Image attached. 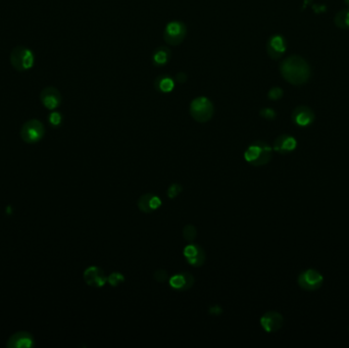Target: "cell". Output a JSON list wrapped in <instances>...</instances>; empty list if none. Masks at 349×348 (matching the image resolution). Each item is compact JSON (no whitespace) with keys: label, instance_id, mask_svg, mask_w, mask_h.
I'll list each match as a JSON object with an SVG mask.
<instances>
[{"label":"cell","instance_id":"obj_6","mask_svg":"<svg viewBox=\"0 0 349 348\" xmlns=\"http://www.w3.org/2000/svg\"><path fill=\"white\" fill-rule=\"evenodd\" d=\"M298 285L305 291H316L320 289L324 283V277L316 270H306L298 276Z\"/></svg>","mask_w":349,"mask_h":348},{"label":"cell","instance_id":"obj_9","mask_svg":"<svg viewBox=\"0 0 349 348\" xmlns=\"http://www.w3.org/2000/svg\"><path fill=\"white\" fill-rule=\"evenodd\" d=\"M40 100L49 111L57 108L62 103V95L56 88L46 87L40 93Z\"/></svg>","mask_w":349,"mask_h":348},{"label":"cell","instance_id":"obj_12","mask_svg":"<svg viewBox=\"0 0 349 348\" xmlns=\"http://www.w3.org/2000/svg\"><path fill=\"white\" fill-rule=\"evenodd\" d=\"M84 280L89 286L99 288L106 283L107 278L100 267L89 266L84 272Z\"/></svg>","mask_w":349,"mask_h":348},{"label":"cell","instance_id":"obj_22","mask_svg":"<svg viewBox=\"0 0 349 348\" xmlns=\"http://www.w3.org/2000/svg\"><path fill=\"white\" fill-rule=\"evenodd\" d=\"M125 281V278L121 273H113L107 278V282L114 287L121 285Z\"/></svg>","mask_w":349,"mask_h":348},{"label":"cell","instance_id":"obj_10","mask_svg":"<svg viewBox=\"0 0 349 348\" xmlns=\"http://www.w3.org/2000/svg\"><path fill=\"white\" fill-rule=\"evenodd\" d=\"M284 324V319L281 314L277 312H267L261 319L263 329L267 333H274L280 330Z\"/></svg>","mask_w":349,"mask_h":348},{"label":"cell","instance_id":"obj_4","mask_svg":"<svg viewBox=\"0 0 349 348\" xmlns=\"http://www.w3.org/2000/svg\"><path fill=\"white\" fill-rule=\"evenodd\" d=\"M190 114L196 122L206 123L213 117L214 105L206 97H197L190 104Z\"/></svg>","mask_w":349,"mask_h":348},{"label":"cell","instance_id":"obj_24","mask_svg":"<svg viewBox=\"0 0 349 348\" xmlns=\"http://www.w3.org/2000/svg\"><path fill=\"white\" fill-rule=\"evenodd\" d=\"M154 279H155V281L156 282H158V283H165L166 280H167V278H168V275H167V273L165 271V270H158V271H156L155 273H154Z\"/></svg>","mask_w":349,"mask_h":348},{"label":"cell","instance_id":"obj_1","mask_svg":"<svg viewBox=\"0 0 349 348\" xmlns=\"http://www.w3.org/2000/svg\"><path fill=\"white\" fill-rule=\"evenodd\" d=\"M280 72L287 82L292 85H303L311 76V68L301 56L293 55L281 63Z\"/></svg>","mask_w":349,"mask_h":348},{"label":"cell","instance_id":"obj_7","mask_svg":"<svg viewBox=\"0 0 349 348\" xmlns=\"http://www.w3.org/2000/svg\"><path fill=\"white\" fill-rule=\"evenodd\" d=\"M186 33L187 29L183 23L177 21L171 22L166 25L165 29L164 38L166 43L171 45H178L184 40Z\"/></svg>","mask_w":349,"mask_h":348},{"label":"cell","instance_id":"obj_23","mask_svg":"<svg viewBox=\"0 0 349 348\" xmlns=\"http://www.w3.org/2000/svg\"><path fill=\"white\" fill-rule=\"evenodd\" d=\"M182 190H183V188L180 184H173L167 189V196L173 199V198L177 197L179 194H180Z\"/></svg>","mask_w":349,"mask_h":348},{"label":"cell","instance_id":"obj_25","mask_svg":"<svg viewBox=\"0 0 349 348\" xmlns=\"http://www.w3.org/2000/svg\"><path fill=\"white\" fill-rule=\"evenodd\" d=\"M282 95H283V90L281 88H278V87L271 89V91L268 92V97L273 99V100H278L279 98L282 97Z\"/></svg>","mask_w":349,"mask_h":348},{"label":"cell","instance_id":"obj_15","mask_svg":"<svg viewBox=\"0 0 349 348\" xmlns=\"http://www.w3.org/2000/svg\"><path fill=\"white\" fill-rule=\"evenodd\" d=\"M297 146L295 138L290 135H281L274 141L273 149L280 154H287L292 152Z\"/></svg>","mask_w":349,"mask_h":348},{"label":"cell","instance_id":"obj_11","mask_svg":"<svg viewBox=\"0 0 349 348\" xmlns=\"http://www.w3.org/2000/svg\"><path fill=\"white\" fill-rule=\"evenodd\" d=\"M183 253L187 262L195 267H200L205 262V252L201 246L189 244L184 248Z\"/></svg>","mask_w":349,"mask_h":348},{"label":"cell","instance_id":"obj_13","mask_svg":"<svg viewBox=\"0 0 349 348\" xmlns=\"http://www.w3.org/2000/svg\"><path fill=\"white\" fill-rule=\"evenodd\" d=\"M315 114L310 107L298 106L292 113V121L300 127H306L315 121Z\"/></svg>","mask_w":349,"mask_h":348},{"label":"cell","instance_id":"obj_30","mask_svg":"<svg viewBox=\"0 0 349 348\" xmlns=\"http://www.w3.org/2000/svg\"><path fill=\"white\" fill-rule=\"evenodd\" d=\"M344 2H345V4L349 7V0H344Z\"/></svg>","mask_w":349,"mask_h":348},{"label":"cell","instance_id":"obj_28","mask_svg":"<svg viewBox=\"0 0 349 348\" xmlns=\"http://www.w3.org/2000/svg\"><path fill=\"white\" fill-rule=\"evenodd\" d=\"M223 310L221 308V306L218 305H214L211 308H209V314L212 315H220L222 314Z\"/></svg>","mask_w":349,"mask_h":348},{"label":"cell","instance_id":"obj_19","mask_svg":"<svg viewBox=\"0 0 349 348\" xmlns=\"http://www.w3.org/2000/svg\"><path fill=\"white\" fill-rule=\"evenodd\" d=\"M171 58V51L166 47H159L153 53V62L157 66H163Z\"/></svg>","mask_w":349,"mask_h":348},{"label":"cell","instance_id":"obj_3","mask_svg":"<svg viewBox=\"0 0 349 348\" xmlns=\"http://www.w3.org/2000/svg\"><path fill=\"white\" fill-rule=\"evenodd\" d=\"M13 67L17 72H26L34 66V54L31 49L25 46H16L9 55Z\"/></svg>","mask_w":349,"mask_h":348},{"label":"cell","instance_id":"obj_21","mask_svg":"<svg viewBox=\"0 0 349 348\" xmlns=\"http://www.w3.org/2000/svg\"><path fill=\"white\" fill-rule=\"evenodd\" d=\"M196 235H197V231H196V228L194 226L187 225L184 227L183 237L186 241H188L189 243H192L196 238Z\"/></svg>","mask_w":349,"mask_h":348},{"label":"cell","instance_id":"obj_16","mask_svg":"<svg viewBox=\"0 0 349 348\" xmlns=\"http://www.w3.org/2000/svg\"><path fill=\"white\" fill-rule=\"evenodd\" d=\"M161 205H162L161 198L157 197L153 193H146L139 198L138 200L139 210L145 214L152 213L153 211L161 207Z\"/></svg>","mask_w":349,"mask_h":348},{"label":"cell","instance_id":"obj_5","mask_svg":"<svg viewBox=\"0 0 349 348\" xmlns=\"http://www.w3.org/2000/svg\"><path fill=\"white\" fill-rule=\"evenodd\" d=\"M19 134H21V138L24 142L28 144H35L43 139L45 135V128L41 122L33 118V120H29L22 126Z\"/></svg>","mask_w":349,"mask_h":348},{"label":"cell","instance_id":"obj_2","mask_svg":"<svg viewBox=\"0 0 349 348\" xmlns=\"http://www.w3.org/2000/svg\"><path fill=\"white\" fill-rule=\"evenodd\" d=\"M273 157V148L264 141H255L248 146L244 152L247 163L254 166H262L271 162Z\"/></svg>","mask_w":349,"mask_h":348},{"label":"cell","instance_id":"obj_8","mask_svg":"<svg viewBox=\"0 0 349 348\" xmlns=\"http://www.w3.org/2000/svg\"><path fill=\"white\" fill-rule=\"evenodd\" d=\"M34 346V337L28 331H18L14 333L6 342V347L8 348H31Z\"/></svg>","mask_w":349,"mask_h":348},{"label":"cell","instance_id":"obj_26","mask_svg":"<svg viewBox=\"0 0 349 348\" xmlns=\"http://www.w3.org/2000/svg\"><path fill=\"white\" fill-rule=\"evenodd\" d=\"M261 116L266 120H274L276 117V113L271 108H264L261 111Z\"/></svg>","mask_w":349,"mask_h":348},{"label":"cell","instance_id":"obj_29","mask_svg":"<svg viewBox=\"0 0 349 348\" xmlns=\"http://www.w3.org/2000/svg\"><path fill=\"white\" fill-rule=\"evenodd\" d=\"M186 80H187V76H186L185 74H183V73L178 74V76H177V81H178L179 83L183 84V83L186 82Z\"/></svg>","mask_w":349,"mask_h":348},{"label":"cell","instance_id":"obj_17","mask_svg":"<svg viewBox=\"0 0 349 348\" xmlns=\"http://www.w3.org/2000/svg\"><path fill=\"white\" fill-rule=\"evenodd\" d=\"M169 285L179 291H186L194 285V278L191 274L183 273L173 276L169 279Z\"/></svg>","mask_w":349,"mask_h":348},{"label":"cell","instance_id":"obj_14","mask_svg":"<svg viewBox=\"0 0 349 348\" xmlns=\"http://www.w3.org/2000/svg\"><path fill=\"white\" fill-rule=\"evenodd\" d=\"M266 50L268 55H270L273 59L280 58L286 51L285 39L280 35L272 36L267 42Z\"/></svg>","mask_w":349,"mask_h":348},{"label":"cell","instance_id":"obj_20","mask_svg":"<svg viewBox=\"0 0 349 348\" xmlns=\"http://www.w3.org/2000/svg\"><path fill=\"white\" fill-rule=\"evenodd\" d=\"M334 23L340 29H349V8L338 12L334 17Z\"/></svg>","mask_w":349,"mask_h":348},{"label":"cell","instance_id":"obj_18","mask_svg":"<svg viewBox=\"0 0 349 348\" xmlns=\"http://www.w3.org/2000/svg\"><path fill=\"white\" fill-rule=\"evenodd\" d=\"M155 87L157 90H159L161 92L166 93V92H171L173 90L175 87V83L172 78H169L167 76H162L156 79Z\"/></svg>","mask_w":349,"mask_h":348},{"label":"cell","instance_id":"obj_27","mask_svg":"<svg viewBox=\"0 0 349 348\" xmlns=\"http://www.w3.org/2000/svg\"><path fill=\"white\" fill-rule=\"evenodd\" d=\"M49 122L52 126H58L62 123V116L58 113H52L49 116Z\"/></svg>","mask_w":349,"mask_h":348}]
</instances>
